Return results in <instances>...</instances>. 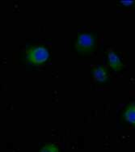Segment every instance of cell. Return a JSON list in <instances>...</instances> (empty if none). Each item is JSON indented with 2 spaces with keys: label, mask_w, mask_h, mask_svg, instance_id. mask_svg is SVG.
Wrapping results in <instances>:
<instances>
[{
  "label": "cell",
  "mask_w": 135,
  "mask_h": 152,
  "mask_svg": "<svg viewBox=\"0 0 135 152\" xmlns=\"http://www.w3.org/2000/svg\"><path fill=\"white\" fill-rule=\"evenodd\" d=\"M49 51L43 46L32 47L27 52V59L34 65H41L49 58Z\"/></svg>",
  "instance_id": "obj_1"
},
{
  "label": "cell",
  "mask_w": 135,
  "mask_h": 152,
  "mask_svg": "<svg viewBox=\"0 0 135 152\" xmlns=\"http://www.w3.org/2000/svg\"><path fill=\"white\" fill-rule=\"evenodd\" d=\"M95 39L91 34L83 33L79 37L76 42L75 47L78 51L80 52H85L87 50H91L94 46Z\"/></svg>",
  "instance_id": "obj_2"
},
{
  "label": "cell",
  "mask_w": 135,
  "mask_h": 152,
  "mask_svg": "<svg viewBox=\"0 0 135 152\" xmlns=\"http://www.w3.org/2000/svg\"><path fill=\"white\" fill-rule=\"evenodd\" d=\"M108 59H109V66L114 70H119L122 67V62L120 61V58L117 53L112 50H109L108 53Z\"/></svg>",
  "instance_id": "obj_3"
},
{
  "label": "cell",
  "mask_w": 135,
  "mask_h": 152,
  "mask_svg": "<svg viewBox=\"0 0 135 152\" xmlns=\"http://www.w3.org/2000/svg\"><path fill=\"white\" fill-rule=\"evenodd\" d=\"M124 117L126 120L135 126V102L130 103L124 112Z\"/></svg>",
  "instance_id": "obj_4"
},
{
  "label": "cell",
  "mask_w": 135,
  "mask_h": 152,
  "mask_svg": "<svg viewBox=\"0 0 135 152\" xmlns=\"http://www.w3.org/2000/svg\"><path fill=\"white\" fill-rule=\"evenodd\" d=\"M94 79L98 82H104L108 79V74L102 66H97L93 70Z\"/></svg>",
  "instance_id": "obj_5"
},
{
  "label": "cell",
  "mask_w": 135,
  "mask_h": 152,
  "mask_svg": "<svg viewBox=\"0 0 135 152\" xmlns=\"http://www.w3.org/2000/svg\"><path fill=\"white\" fill-rule=\"evenodd\" d=\"M40 152H59V150L56 144L46 143L41 148Z\"/></svg>",
  "instance_id": "obj_6"
},
{
  "label": "cell",
  "mask_w": 135,
  "mask_h": 152,
  "mask_svg": "<svg viewBox=\"0 0 135 152\" xmlns=\"http://www.w3.org/2000/svg\"><path fill=\"white\" fill-rule=\"evenodd\" d=\"M120 3H122L124 5H130L132 4V3H134V1H121Z\"/></svg>",
  "instance_id": "obj_7"
}]
</instances>
